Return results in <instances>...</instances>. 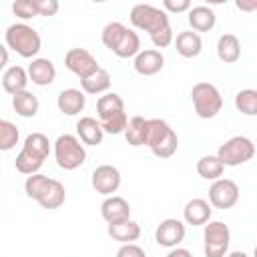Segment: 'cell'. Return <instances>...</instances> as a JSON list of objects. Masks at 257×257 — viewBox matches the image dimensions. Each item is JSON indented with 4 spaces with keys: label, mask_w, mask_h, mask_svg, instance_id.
<instances>
[{
    "label": "cell",
    "mask_w": 257,
    "mask_h": 257,
    "mask_svg": "<svg viewBox=\"0 0 257 257\" xmlns=\"http://www.w3.org/2000/svg\"><path fill=\"white\" fill-rule=\"evenodd\" d=\"M149 38H151V42L155 44V50H157V48H167V46H171L173 40H175V34H173V28H171V26H165V28L157 30L155 34H151Z\"/></svg>",
    "instance_id": "obj_35"
},
{
    "label": "cell",
    "mask_w": 257,
    "mask_h": 257,
    "mask_svg": "<svg viewBox=\"0 0 257 257\" xmlns=\"http://www.w3.org/2000/svg\"><path fill=\"white\" fill-rule=\"evenodd\" d=\"M187 20H189V26L193 32H209L215 28L217 24V16L213 12V8L209 6H191L189 12H187Z\"/></svg>",
    "instance_id": "obj_19"
},
{
    "label": "cell",
    "mask_w": 257,
    "mask_h": 257,
    "mask_svg": "<svg viewBox=\"0 0 257 257\" xmlns=\"http://www.w3.org/2000/svg\"><path fill=\"white\" fill-rule=\"evenodd\" d=\"M8 64V48L4 44H0V70H4Z\"/></svg>",
    "instance_id": "obj_41"
},
{
    "label": "cell",
    "mask_w": 257,
    "mask_h": 257,
    "mask_svg": "<svg viewBox=\"0 0 257 257\" xmlns=\"http://www.w3.org/2000/svg\"><path fill=\"white\" fill-rule=\"evenodd\" d=\"M185 223L181 219H175V217H169V219H163L157 229H155V241L161 245V247H167V249H175L183 243L185 239Z\"/></svg>",
    "instance_id": "obj_11"
},
{
    "label": "cell",
    "mask_w": 257,
    "mask_h": 257,
    "mask_svg": "<svg viewBox=\"0 0 257 257\" xmlns=\"http://www.w3.org/2000/svg\"><path fill=\"white\" fill-rule=\"evenodd\" d=\"M223 171H225V167L217 159V155H205V157H201L197 161V173L205 181H217V179H221L223 177Z\"/></svg>",
    "instance_id": "obj_30"
},
{
    "label": "cell",
    "mask_w": 257,
    "mask_h": 257,
    "mask_svg": "<svg viewBox=\"0 0 257 257\" xmlns=\"http://www.w3.org/2000/svg\"><path fill=\"white\" fill-rule=\"evenodd\" d=\"M38 8V16H54L58 12V2L56 0H34Z\"/></svg>",
    "instance_id": "obj_38"
},
{
    "label": "cell",
    "mask_w": 257,
    "mask_h": 257,
    "mask_svg": "<svg viewBox=\"0 0 257 257\" xmlns=\"http://www.w3.org/2000/svg\"><path fill=\"white\" fill-rule=\"evenodd\" d=\"M64 66L82 80L98 68V62L86 48H70L64 54Z\"/></svg>",
    "instance_id": "obj_12"
},
{
    "label": "cell",
    "mask_w": 257,
    "mask_h": 257,
    "mask_svg": "<svg viewBox=\"0 0 257 257\" xmlns=\"http://www.w3.org/2000/svg\"><path fill=\"white\" fill-rule=\"evenodd\" d=\"M18 139H20L18 126L6 118H0V151L2 153L12 151L18 145Z\"/></svg>",
    "instance_id": "obj_32"
},
{
    "label": "cell",
    "mask_w": 257,
    "mask_h": 257,
    "mask_svg": "<svg viewBox=\"0 0 257 257\" xmlns=\"http://www.w3.org/2000/svg\"><path fill=\"white\" fill-rule=\"evenodd\" d=\"M231 243L229 225L223 221H207L203 225V251L205 257H225Z\"/></svg>",
    "instance_id": "obj_8"
},
{
    "label": "cell",
    "mask_w": 257,
    "mask_h": 257,
    "mask_svg": "<svg viewBox=\"0 0 257 257\" xmlns=\"http://www.w3.org/2000/svg\"><path fill=\"white\" fill-rule=\"evenodd\" d=\"M211 213H213V209H211L209 201L195 197V199L187 201V205L183 209V219L187 225L199 227V225H205L207 221H211Z\"/></svg>",
    "instance_id": "obj_20"
},
{
    "label": "cell",
    "mask_w": 257,
    "mask_h": 257,
    "mask_svg": "<svg viewBox=\"0 0 257 257\" xmlns=\"http://www.w3.org/2000/svg\"><path fill=\"white\" fill-rule=\"evenodd\" d=\"M76 137L84 147H96L102 143L104 133L94 116H80L76 120Z\"/></svg>",
    "instance_id": "obj_18"
},
{
    "label": "cell",
    "mask_w": 257,
    "mask_h": 257,
    "mask_svg": "<svg viewBox=\"0 0 257 257\" xmlns=\"http://www.w3.org/2000/svg\"><path fill=\"white\" fill-rule=\"evenodd\" d=\"M225 257H249L245 251H231V253H227Z\"/></svg>",
    "instance_id": "obj_42"
},
{
    "label": "cell",
    "mask_w": 257,
    "mask_h": 257,
    "mask_svg": "<svg viewBox=\"0 0 257 257\" xmlns=\"http://www.w3.org/2000/svg\"><path fill=\"white\" fill-rule=\"evenodd\" d=\"M28 82H30V80H28L26 68H22V66H18V64L8 66V68L4 70V74H2V88H4V92H8L10 96H14V94L26 90V84H28Z\"/></svg>",
    "instance_id": "obj_21"
},
{
    "label": "cell",
    "mask_w": 257,
    "mask_h": 257,
    "mask_svg": "<svg viewBox=\"0 0 257 257\" xmlns=\"http://www.w3.org/2000/svg\"><path fill=\"white\" fill-rule=\"evenodd\" d=\"M116 257H147V253H145V249L139 247L137 243H124V245L118 247Z\"/></svg>",
    "instance_id": "obj_36"
},
{
    "label": "cell",
    "mask_w": 257,
    "mask_h": 257,
    "mask_svg": "<svg viewBox=\"0 0 257 257\" xmlns=\"http://www.w3.org/2000/svg\"><path fill=\"white\" fill-rule=\"evenodd\" d=\"M28 80H32V84L36 86H50L56 78V66L50 58H32V62L26 68Z\"/></svg>",
    "instance_id": "obj_15"
},
{
    "label": "cell",
    "mask_w": 257,
    "mask_h": 257,
    "mask_svg": "<svg viewBox=\"0 0 257 257\" xmlns=\"http://www.w3.org/2000/svg\"><path fill=\"white\" fill-rule=\"evenodd\" d=\"M12 108H14V112L18 116L32 118V116H36V112L40 108V102H38L36 94H32L30 90H22V92L12 96Z\"/></svg>",
    "instance_id": "obj_26"
},
{
    "label": "cell",
    "mask_w": 257,
    "mask_h": 257,
    "mask_svg": "<svg viewBox=\"0 0 257 257\" xmlns=\"http://www.w3.org/2000/svg\"><path fill=\"white\" fill-rule=\"evenodd\" d=\"M191 100L199 118H215L223 108V96L211 82H197L191 88Z\"/></svg>",
    "instance_id": "obj_5"
},
{
    "label": "cell",
    "mask_w": 257,
    "mask_h": 257,
    "mask_svg": "<svg viewBox=\"0 0 257 257\" xmlns=\"http://www.w3.org/2000/svg\"><path fill=\"white\" fill-rule=\"evenodd\" d=\"M108 235L118 241L120 245L124 243H133L141 237V225L133 219H126L122 223H114V225H108Z\"/></svg>",
    "instance_id": "obj_27"
},
{
    "label": "cell",
    "mask_w": 257,
    "mask_h": 257,
    "mask_svg": "<svg viewBox=\"0 0 257 257\" xmlns=\"http://www.w3.org/2000/svg\"><path fill=\"white\" fill-rule=\"evenodd\" d=\"M50 155V141L44 133H30L24 139V145L20 149V153L16 155V171L22 175H34L40 171V167L44 165V161Z\"/></svg>",
    "instance_id": "obj_1"
},
{
    "label": "cell",
    "mask_w": 257,
    "mask_h": 257,
    "mask_svg": "<svg viewBox=\"0 0 257 257\" xmlns=\"http://www.w3.org/2000/svg\"><path fill=\"white\" fill-rule=\"evenodd\" d=\"M173 42H175L177 52H179L183 58H195V56H199L201 50H203V40H201V36H199L197 32H193V30H183V32H179Z\"/></svg>",
    "instance_id": "obj_22"
},
{
    "label": "cell",
    "mask_w": 257,
    "mask_h": 257,
    "mask_svg": "<svg viewBox=\"0 0 257 257\" xmlns=\"http://www.w3.org/2000/svg\"><path fill=\"white\" fill-rule=\"evenodd\" d=\"M110 72L106 68H96L92 74H88L86 78L80 80V90L84 94H104L110 88Z\"/></svg>",
    "instance_id": "obj_24"
},
{
    "label": "cell",
    "mask_w": 257,
    "mask_h": 257,
    "mask_svg": "<svg viewBox=\"0 0 257 257\" xmlns=\"http://www.w3.org/2000/svg\"><path fill=\"white\" fill-rule=\"evenodd\" d=\"M118 110H124V100L118 92H104L98 96L96 100V114H98V120L118 112Z\"/></svg>",
    "instance_id": "obj_29"
},
{
    "label": "cell",
    "mask_w": 257,
    "mask_h": 257,
    "mask_svg": "<svg viewBox=\"0 0 257 257\" xmlns=\"http://www.w3.org/2000/svg\"><path fill=\"white\" fill-rule=\"evenodd\" d=\"M253 157H255V145L249 137L243 135L227 139L217 149V159L223 163V167H239L249 163Z\"/></svg>",
    "instance_id": "obj_7"
},
{
    "label": "cell",
    "mask_w": 257,
    "mask_h": 257,
    "mask_svg": "<svg viewBox=\"0 0 257 257\" xmlns=\"http://www.w3.org/2000/svg\"><path fill=\"white\" fill-rule=\"evenodd\" d=\"M98 122H100V126H102V133L120 135V133H124V128H126L128 116H126L124 110H118V112H114V114H110V116H106V118H102V120H98Z\"/></svg>",
    "instance_id": "obj_33"
},
{
    "label": "cell",
    "mask_w": 257,
    "mask_h": 257,
    "mask_svg": "<svg viewBox=\"0 0 257 257\" xmlns=\"http://www.w3.org/2000/svg\"><path fill=\"white\" fill-rule=\"evenodd\" d=\"M235 6H237L239 10L251 12V10H255V8H257V0H251V2H243V0H237V2H235Z\"/></svg>",
    "instance_id": "obj_40"
},
{
    "label": "cell",
    "mask_w": 257,
    "mask_h": 257,
    "mask_svg": "<svg viewBox=\"0 0 257 257\" xmlns=\"http://www.w3.org/2000/svg\"><path fill=\"white\" fill-rule=\"evenodd\" d=\"M239 201V185L233 179H217L209 187V205L215 209H231Z\"/></svg>",
    "instance_id": "obj_10"
},
{
    "label": "cell",
    "mask_w": 257,
    "mask_h": 257,
    "mask_svg": "<svg viewBox=\"0 0 257 257\" xmlns=\"http://www.w3.org/2000/svg\"><path fill=\"white\" fill-rule=\"evenodd\" d=\"M135 70L143 76H153L157 72L163 70L165 66V56L161 50H155V48H147V50H141L137 56H135V62H133Z\"/></svg>",
    "instance_id": "obj_17"
},
{
    "label": "cell",
    "mask_w": 257,
    "mask_h": 257,
    "mask_svg": "<svg viewBox=\"0 0 257 257\" xmlns=\"http://www.w3.org/2000/svg\"><path fill=\"white\" fill-rule=\"evenodd\" d=\"M92 189L104 197H110L120 187V171L112 165H98L90 177Z\"/></svg>",
    "instance_id": "obj_13"
},
{
    "label": "cell",
    "mask_w": 257,
    "mask_h": 257,
    "mask_svg": "<svg viewBox=\"0 0 257 257\" xmlns=\"http://www.w3.org/2000/svg\"><path fill=\"white\" fill-rule=\"evenodd\" d=\"M235 108L247 116L257 114V90L255 88H243L235 94Z\"/></svg>",
    "instance_id": "obj_31"
},
{
    "label": "cell",
    "mask_w": 257,
    "mask_h": 257,
    "mask_svg": "<svg viewBox=\"0 0 257 257\" xmlns=\"http://www.w3.org/2000/svg\"><path fill=\"white\" fill-rule=\"evenodd\" d=\"M12 12L22 20H32L38 16V8L34 0H16L12 2Z\"/></svg>",
    "instance_id": "obj_34"
},
{
    "label": "cell",
    "mask_w": 257,
    "mask_h": 257,
    "mask_svg": "<svg viewBox=\"0 0 257 257\" xmlns=\"http://www.w3.org/2000/svg\"><path fill=\"white\" fill-rule=\"evenodd\" d=\"M102 44L118 58H135L141 52V38L122 22H108L100 34Z\"/></svg>",
    "instance_id": "obj_2"
},
{
    "label": "cell",
    "mask_w": 257,
    "mask_h": 257,
    "mask_svg": "<svg viewBox=\"0 0 257 257\" xmlns=\"http://www.w3.org/2000/svg\"><path fill=\"white\" fill-rule=\"evenodd\" d=\"M54 159L56 165L64 171H74L84 165L86 149L74 135H60L54 141Z\"/></svg>",
    "instance_id": "obj_6"
},
{
    "label": "cell",
    "mask_w": 257,
    "mask_h": 257,
    "mask_svg": "<svg viewBox=\"0 0 257 257\" xmlns=\"http://www.w3.org/2000/svg\"><path fill=\"white\" fill-rule=\"evenodd\" d=\"M56 106L66 116H76L86 106V96L80 88H64L56 96Z\"/></svg>",
    "instance_id": "obj_16"
},
{
    "label": "cell",
    "mask_w": 257,
    "mask_h": 257,
    "mask_svg": "<svg viewBox=\"0 0 257 257\" xmlns=\"http://www.w3.org/2000/svg\"><path fill=\"white\" fill-rule=\"evenodd\" d=\"M167 257H195L189 249H183V247H175V249H171L169 253H167Z\"/></svg>",
    "instance_id": "obj_39"
},
{
    "label": "cell",
    "mask_w": 257,
    "mask_h": 257,
    "mask_svg": "<svg viewBox=\"0 0 257 257\" xmlns=\"http://www.w3.org/2000/svg\"><path fill=\"white\" fill-rule=\"evenodd\" d=\"M189 8H191V2L189 0H165L163 2V10L169 14V12H173V14H179V12H189Z\"/></svg>",
    "instance_id": "obj_37"
},
{
    "label": "cell",
    "mask_w": 257,
    "mask_h": 257,
    "mask_svg": "<svg viewBox=\"0 0 257 257\" xmlns=\"http://www.w3.org/2000/svg\"><path fill=\"white\" fill-rule=\"evenodd\" d=\"M145 147L159 159H169L179 149V137L171 124L163 118H147V141Z\"/></svg>",
    "instance_id": "obj_3"
},
{
    "label": "cell",
    "mask_w": 257,
    "mask_h": 257,
    "mask_svg": "<svg viewBox=\"0 0 257 257\" xmlns=\"http://www.w3.org/2000/svg\"><path fill=\"white\" fill-rule=\"evenodd\" d=\"M124 139L131 147H145V141H147V118L145 116H133L128 118L126 122V128H124Z\"/></svg>",
    "instance_id": "obj_28"
},
{
    "label": "cell",
    "mask_w": 257,
    "mask_h": 257,
    "mask_svg": "<svg viewBox=\"0 0 257 257\" xmlns=\"http://www.w3.org/2000/svg\"><path fill=\"white\" fill-rule=\"evenodd\" d=\"M128 20L135 28L149 32V36L155 34L157 30L165 28V26H171L169 14L163 8H157V6H151V4H135L131 8Z\"/></svg>",
    "instance_id": "obj_9"
},
{
    "label": "cell",
    "mask_w": 257,
    "mask_h": 257,
    "mask_svg": "<svg viewBox=\"0 0 257 257\" xmlns=\"http://www.w3.org/2000/svg\"><path fill=\"white\" fill-rule=\"evenodd\" d=\"M64 201H66V189H64V185H62L60 181H56V179H50L46 191L40 195V199H38L36 203H38L42 209L52 211V209L62 207Z\"/></svg>",
    "instance_id": "obj_25"
},
{
    "label": "cell",
    "mask_w": 257,
    "mask_h": 257,
    "mask_svg": "<svg viewBox=\"0 0 257 257\" xmlns=\"http://www.w3.org/2000/svg\"><path fill=\"white\" fill-rule=\"evenodd\" d=\"M217 56L225 64L237 62L241 58V42H239V38L235 34H231V32L221 34L219 40H217Z\"/></svg>",
    "instance_id": "obj_23"
},
{
    "label": "cell",
    "mask_w": 257,
    "mask_h": 257,
    "mask_svg": "<svg viewBox=\"0 0 257 257\" xmlns=\"http://www.w3.org/2000/svg\"><path fill=\"white\" fill-rule=\"evenodd\" d=\"M100 215L102 219L108 223V225H114V223H122L126 219H131V205L124 197L120 195H110L102 201L100 205Z\"/></svg>",
    "instance_id": "obj_14"
},
{
    "label": "cell",
    "mask_w": 257,
    "mask_h": 257,
    "mask_svg": "<svg viewBox=\"0 0 257 257\" xmlns=\"http://www.w3.org/2000/svg\"><path fill=\"white\" fill-rule=\"evenodd\" d=\"M6 48L14 50L22 58H36V54L42 48L40 34L26 22H14L4 32Z\"/></svg>",
    "instance_id": "obj_4"
}]
</instances>
